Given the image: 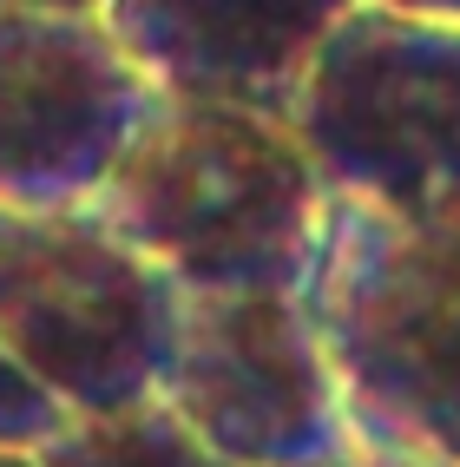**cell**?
Returning a JSON list of instances; mask_svg holds the SVG:
<instances>
[{
    "label": "cell",
    "instance_id": "obj_1",
    "mask_svg": "<svg viewBox=\"0 0 460 467\" xmlns=\"http://www.w3.org/2000/svg\"><path fill=\"white\" fill-rule=\"evenodd\" d=\"M86 211L184 290H302L329 184L290 119L151 86Z\"/></svg>",
    "mask_w": 460,
    "mask_h": 467
},
{
    "label": "cell",
    "instance_id": "obj_3",
    "mask_svg": "<svg viewBox=\"0 0 460 467\" xmlns=\"http://www.w3.org/2000/svg\"><path fill=\"white\" fill-rule=\"evenodd\" d=\"M283 119L329 192L388 211L460 204V20L355 0Z\"/></svg>",
    "mask_w": 460,
    "mask_h": 467
},
{
    "label": "cell",
    "instance_id": "obj_11",
    "mask_svg": "<svg viewBox=\"0 0 460 467\" xmlns=\"http://www.w3.org/2000/svg\"><path fill=\"white\" fill-rule=\"evenodd\" d=\"M382 7H402V14H427V20H460V0H382Z\"/></svg>",
    "mask_w": 460,
    "mask_h": 467
},
{
    "label": "cell",
    "instance_id": "obj_10",
    "mask_svg": "<svg viewBox=\"0 0 460 467\" xmlns=\"http://www.w3.org/2000/svg\"><path fill=\"white\" fill-rule=\"evenodd\" d=\"M322 467H460L447 454H421V448H388V441H368V434H349Z\"/></svg>",
    "mask_w": 460,
    "mask_h": 467
},
{
    "label": "cell",
    "instance_id": "obj_13",
    "mask_svg": "<svg viewBox=\"0 0 460 467\" xmlns=\"http://www.w3.org/2000/svg\"><path fill=\"white\" fill-rule=\"evenodd\" d=\"M0 467H46L34 448H0Z\"/></svg>",
    "mask_w": 460,
    "mask_h": 467
},
{
    "label": "cell",
    "instance_id": "obj_12",
    "mask_svg": "<svg viewBox=\"0 0 460 467\" xmlns=\"http://www.w3.org/2000/svg\"><path fill=\"white\" fill-rule=\"evenodd\" d=\"M0 7H73V14H99L106 0H0Z\"/></svg>",
    "mask_w": 460,
    "mask_h": 467
},
{
    "label": "cell",
    "instance_id": "obj_7",
    "mask_svg": "<svg viewBox=\"0 0 460 467\" xmlns=\"http://www.w3.org/2000/svg\"><path fill=\"white\" fill-rule=\"evenodd\" d=\"M355 0H106L118 34L151 86L290 112V92L322 34Z\"/></svg>",
    "mask_w": 460,
    "mask_h": 467
},
{
    "label": "cell",
    "instance_id": "obj_2",
    "mask_svg": "<svg viewBox=\"0 0 460 467\" xmlns=\"http://www.w3.org/2000/svg\"><path fill=\"white\" fill-rule=\"evenodd\" d=\"M302 303L349 434L460 461V204L388 211L329 192Z\"/></svg>",
    "mask_w": 460,
    "mask_h": 467
},
{
    "label": "cell",
    "instance_id": "obj_5",
    "mask_svg": "<svg viewBox=\"0 0 460 467\" xmlns=\"http://www.w3.org/2000/svg\"><path fill=\"white\" fill-rule=\"evenodd\" d=\"M151 401L250 467H322L349 441V409L302 290H184Z\"/></svg>",
    "mask_w": 460,
    "mask_h": 467
},
{
    "label": "cell",
    "instance_id": "obj_8",
    "mask_svg": "<svg viewBox=\"0 0 460 467\" xmlns=\"http://www.w3.org/2000/svg\"><path fill=\"white\" fill-rule=\"evenodd\" d=\"M34 454L46 467H250V461H230L210 441H198L151 395L112 415H66Z\"/></svg>",
    "mask_w": 460,
    "mask_h": 467
},
{
    "label": "cell",
    "instance_id": "obj_6",
    "mask_svg": "<svg viewBox=\"0 0 460 467\" xmlns=\"http://www.w3.org/2000/svg\"><path fill=\"white\" fill-rule=\"evenodd\" d=\"M145 99L106 14L0 7V211L86 204Z\"/></svg>",
    "mask_w": 460,
    "mask_h": 467
},
{
    "label": "cell",
    "instance_id": "obj_4",
    "mask_svg": "<svg viewBox=\"0 0 460 467\" xmlns=\"http://www.w3.org/2000/svg\"><path fill=\"white\" fill-rule=\"evenodd\" d=\"M171 329V276L86 204L0 211V349L66 415L151 395Z\"/></svg>",
    "mask_w": 460,
    "mask_h": 467
},
{
    "label": "cell",
    "instance_id": "obj_9",
    "mask_svg": "<svg viewBox=\"0 0 460 467\" xmlns=\"http://www.w3.org/2000/svg\"><path fill=\"white\" fill-rule=\"evenodd\" d=\"M59 421H66V401L0 349V448H40Z\"/></svg>",
    "mask_w": 460,
    "mask_h": 467
}]
</instances>
